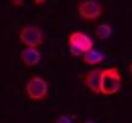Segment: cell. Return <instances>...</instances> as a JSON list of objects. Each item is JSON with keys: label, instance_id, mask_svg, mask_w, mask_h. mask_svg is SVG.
I'll use <instances>...</instances> for the list:
<instances>
[{"label": "cell", "instance_id": "1", "mask_svg": "<svg viewBox=\"0 0 132 123\" xmlns=\"http://www.w3.org/2000/svg\"><path fill=\"white\" fill-rule=\"evenodd\" d=\"M89 49H92V38L87 36L81 31H74L69 35V51L74 56H83V53H87Z\"/></svg>", "mask_w": 132, "mask_h": 123}, {"label": "cell", "instance_id": "2", "mask_svg": "<svg viewBox=\"0 0 132 123\" xmlns=\"http://www.w3.org/2000/svg\"><path fill=\"white\" fill-rule=\"evenodd\" d=\"M121 87V76L116 67H109L103 71V81H101V94L112 96Z\"/></svg>", "mask_w": 132, "mask_h": 123}, {"label": "cell", "instance_id": "3", "mask_svg": "<svg viewBox=\"0 0 132 123\" xmlns=\"http://www.w3.org/2000/svg\"><path fill=\"white\" fill-rule=\"evenodd\" d=\"M20 42L27 47H36L44 42V31L38 26H26L20 31Z\"/></svg>", "mask_w": 132, "mask_h": 123}, {"label": "cell", "instance_id": "4", "mask_svg": "<svg viewBox=\"0 0 132 123\" xmlns=\"http://www.w3.org/2000/svg\"><path fill=\"white\" fill-rule=\"evenodd\" d=\"M26 92H27V96L31 100H36V101L38 100H44L47 96V81L44 78H40V76H35V78H31L27 81Z\"/></svg>", "mask_w": 132, "mask_h": 123}, {"label": "cell", "instance_id": "5", "mask_svg": "<svg viewBox=\"0 0 132 123\" xmlns=\"http://www.w3.org/2000/svg\"><path fill=\"white\" fill-rule=\"evenodd\" d=\"M101 4L98 2V0H83V2H80L78 6V13L83 20H96L98 17H101Z\"/></svg>", "mask_w": 132, "mask_h": 123}, {"label": "cell", "instance_id": "6", "mask_svg": "<svg viewBox=\"0 0 132 123\" xmlns=\"http://www.w3.org/2000/svg\"><path fill=\"white\" fill-rule=\"evenodd\" d=\"M101 81H103V71H100V69L90 71V72L87 74V78H85L87 87H89L92 92H96V94H101Z\"/></svg>", "mask_w": 132, "mask_h": 123}, {"label": "cell", "instance_id": "7", "mask_svg": "<svg viewBox=\"0 0 132 123\" xmlns=\"http://www.w3.org/2000/svg\"><path fill=\"white\" fill-rule=\"evenodd\" d=\"M20 58H22V62H24L26 65L33 67V65L40 63V60H42V53H40L36 47H26V49L22 51Z\"/></svg>", "mask_w": 132, "mask_h": 123}, {"label": "cell", "instance_id": "8", "mask_svg": "<svg viewBox=\"0 0 132 123\" xmlns=\"http://www.w3.org/2000/svg\"><path fill=\"white\" fill-rule=\"evenodd\" d=\"M103 53L101 51H96V49H89L87 53H83V62L87 65H96L100 62H103Z\"/></svg>", "mask_w": 132, "mask_h": 123}, {"label": "cell", "instance_id": "9", "mask_svg": "<svg viewBox=\"0 0 132 123\" xmlns=\"http://www.w3.org/2000/svg\"><path fill=\"white\" fill-rule=\"evenodd\" d=\"M110 35H112V27H110L109 24H103V26H98V27H96V36H98L100 40H107Z\"/></svg>", "mask_w": 132, "mask_h": 123}, {"label": "cell", "instance_id": "10", "mask_svg": "<svg viewBox=\"0 0 132 123\" xmlns=\"http://www.w3.org/2000/svg\"><path fill=\"white\" fill-rule=\"evenodd\" d=\"M56 123H71V118H69V116H62Z\"/></svg>", "mask_w": 132, "mask_h": 123}, {"label": "cell", "instance_id": "11", "mask_svg": "<svg viewBox=\"0 0 132 123\" xmlns=\"http://www.w3.org/2000/svg\"><path fill=\"white\" fill-rule=\"evenodd\" d=\"M13 4H15V6H18V7H20V6H22V4H24V0H13Z\"/></svg>", "mask_w": 132, "mask_h": 123}, {"label": "cell", "instance_id": "12", "mask_svg": "<svg viewBox=\"0 0 132 123\" xmlns=\"http://www.w3.org/2000/svg\"><path fill=\"white\" fill-rule=\"evenodd\" d=\"M35 4L36 6H42V4H45V0H35Z\"/></svg>", "mask_w": 132, "mask_h": 123}, {"label": "cell", "instance_id": "13", "mask_svg": "<svg viewBox=\"0 0 132 123\" xmlns=\"http://www.w3.org/2000/svg\"><path fill=\"white\" fill-rule=\"evenodd\" d=\"M130 76H132V63H130Z\"/></svg>", "mask_w": 132, "mask_h": 123}]
</instances>
